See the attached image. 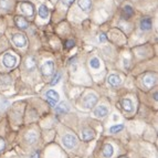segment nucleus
<instances>
[{
	"instance_id": "a878e982",
	"label": "nucleus",
	"mask_w": 158,
	"mask_h": 158,
	"mask_svg": "<svg viewBox=\"0 0 158 158\" xmlns=\"http://www.w3.org/2000/svg\"><path fill=\"white\" fill-rule=\"evenodd\" d=\"M74 47V41L73 40H69L66 41V44H65V48L66 49H71Z\"/></svg>"
},
{
	"instance_id": "9d476101",
	"label": "nucleus",
	"mask_w": 158,
	"mask_h": 158,
	"mask_svg": "<svg viewBox=\"0 0 158 158\" xmlns=\"http://www.w3.org/2000/svg\"><path fill=\"white\" fill-rule=\"evenodd\" d=\"M81 137L84 142H90V140H92L95 138V133H94V131L91 128H84L82 131Z\"/></svg>"
},
{
	"instance_id": "2f4dec72",
	"label": "nucleus",
	"mask_w": 158,
	"mask_h": 158,
	"mask_svg": "<svg viewBox=\"0 0 158 158\" xmlns=\"http://www.w3.org/2000/svg\"><path fill=\"white\" fill-rule=\"evenodd\" d=\"M121 158H126V157H121Z\"/></svg>"
},
{
	"instance_id": "423d86ee",
	"label": "nucleus",
	"mask_w": 158,
	"mask_h": 158,
	"mask_svg": "<svg viewBox=\"0 0 158 158\" xmlns=\"http://www.w3.org/2000/svg\"><path fill=\"white\" fill-rule=\"evenodd\" d=\"M11 41L12 43L15 44L17 48H24L27 45V39L26 37L21 34V33H17V34H13L12 38H11Z\"/></svg>"
},
{
	"instance_id": "c756f323",
	"label": "nucleus",
	"mask_w": 158,
	"mask_h": 158,
	"mask_svg": "<svg viewBox=\"0 0 158 158\" xmlns=\"http://www.w3.org/2000/svg\"><path fill=\"white\" fill-rule=\"evenodd\" d=\"M31 158H39V153H38V151H36V153H34V154L31 156Z\"/></svg>"
},
{
	"instance_id": "cd10ccee",
	"label": "nucleus",
	"mask_w": 158,
	"mask_h": 158,
	"mask_svg": "<svg viewBox=\"0 0 158 158\" xmlns=\"http://www.w3.org/2000/svg\"><path fill=\"white\" fill-rule=\"evenodd\" d=\"M99 42H105V41H106V36H105L104 33H101L99 37Z\"/></svg>"
},
{
	"instance_id": "c85d7f7f",
	"label": "nucleus",
	"mask_w": 158,
	"mask_h": 158,
	"mask_svg": "<svg viewBox=\"0 0 158 158\" xmlns=\"http://www.w3.org/2000/svg\"><path fill=\"white\" fill-rule=\"evenodd\" d=\"M74 0H63V2L64 4H71L72 2H73Z\"/></svg>"
},
{
	"instance_id": "ddd939ff",
	"label": "nucleus",
	"mask_w": 158,
	"mask_h": 158,
	"mask_svg": "<svg viewBox=\"0 0 158 158\" xmlns=\"http://www.w3.org/2000/svg\"><path fill=\"white\" fill-rule=\"evenodd\" d=\"M103 156L105 158H111L114 155V147L112 144H105L103 147Z\"/></svg>"
},
{
	"instance_id": "dca6fc26",
	"label": "nucleus",
	"mask_w": 158,
	"mask_h": 158,
	"mask_svg": "<svg viewBox=\"0 0 158 158\" xmlns=\"http://www.w3.org/2000/svg\"><path fill=\"white\" fill-rule=\"evenodd\" d=\"M151 18H144L140 20V30H143V31H148V30L151 29Z\"/></svg>"
},
{
	"instance_id": "393cba45",
	"label": "nucleus",
	"mask_w": 158,
	"mask_h": 158,
	"mask_svg": "<svg viewBox=\"0 0 158 158\" xmlns=\"http://www.w3.org/2000/svg\"><path fill=\"white\" fill-rule=\"evenodd\" d=\"M61 76H62V75H61V73H56V74H55L54 77L52 79V81H51L52 86H54L55 84H58V83H59L60 80H61Z\"/></svg>"
},
{
	"instance_id": "f3484780",
	"label": "nucleus",
	"mask_w": 158,
	"mask_h": 158,
	"mask_svg": "<svg viewBox=\"0 0 158 158\" xmlns=\"http://www.w3.org/2000/svg\"><path fill=\"white\" fill-rule=\"evenodd\" d=\"M69 111H70V107H69L66 102H61L58 106H55V112L59 113V114H65Z\"/></svg>"
},
{
	"instance_id": "7c9ffc66",
	"label": "nucleus",
	"mask_w": 158,
	"mask_h": 158,
	"mask_svg": "<svg viewBox=\"0 0 158 158\" xmlns=\"http://www.w3.org/2000/svg\"><path fill=\"white\" fill-rule=\"evenodd\" d=\"M154 99H155V101H157V92H155V94H154Z\"/></svg>"
},
{
	"instance_id": "bb28decb",
	"label": "nucleus",
	"mask_w": 158,
	"mask_h": 158,
	"mask_svg": "<svg viewBox=\"0 0 158 158\" xmlns=\"http://www.w3.org/2000/svg\"><path fill=\"white\" fill-rule=\"evenodd\" d=\"M4 146H6V143H4V139L0 137V151H2L4 149Z\"/></svg>"
},
{
	"instance_id": "9b49d317",
	"label": "nucleus",
	"mask_w": 158,
	"mask_h": 158,
	"mask_svg": "<svg viewBox=\"0 0 158 158\" xmlns=\"http://www.w3.org/2000/svg\"><path fill=\"white\" fill-rule=\"evenodd\" d=\"M121 105L125 112H127V113H133V111H134V104H133L132 99H123L121 101Z\"/></svg>"
},
{
	"instance_id": "39448f33",
	"label": "nucleus",
	"mask_w": 158,
	"mask_h": 158,
	"mask_svg": "<svg viewBox=\"0 0 158 158\" xmlns=\"http://www.w3.org/2000/svg\"><path fill=\"white\" fill-rule=\"evenodd\" d=\"M19 9L24 16H28V17H32L33 13H34V10H33V6L28 1H22L19 4Z\"/></svg>"
},
{
	"instance_id": "f03ea898",
	"label": "nucleus",
	"mask_w": 158,
	"mask_h": 158,
	"mask_svg": "<svg viewBox=\"0 0 158 158\" xmlns=\"http://www.w3.org/2000/svg\"><path fill=\"white\" fill-rule=\"evenodd\" d=\"M96 103H97V95H96L95 93H88V95L84 96V99H83V107L84 108H92L93 106H95Z\"/></svg>"
},
{
	"instance_id": "0eeeda50",
	"label": "nucleus",
	"mask_w": 158,
	"mask_h": 158,
	"mask_svg": "<svg viewBox=\"0 0 158 158\" xmlns=\"http://www.w3.org/2000/svg\"><path fill=\"white\" fill-rule=\"evenodd\" d=\"M45 99L49 103L51 104L52 106H55L56 103L60 101V95L58 92H55L54 90H49L48 92L45 93Z\"/></svg>"
},
{
	"instance_id": "412c9836",
	"label": "nucleus",
	"mask_w": 158,
	"mask_h": 158,
	"mask_svg": "<svg viewBox=\"0 0 158 158\" xmlns=\"http://www.w3.org/2000/svg\"><path fill=\"white\" fill-rule=\"evenodd\" d=\"M39 16H40V18L42 19H48L49 17V8L45 6V4H41L40 7H39Z\"/></svg>"
},
{
	"instance_id": "20e7f679",
	"label": "nucleus",
	"mask_w": 158,
	"mask_h": 158,
	"mask_svg": "<svg viewBox=\"0 0 158 158\" xmlns=\"http://www.w3.org/2000/svg\"><path fill=\"white\" fill-rule=\"evenodd\" d=\"M62 143L66 148H69V149H73V148L77 145V138L74 136V135L66 134V135H64V137H63Z\"/></svg>"
},
{
	"instance_id": "f257e3e1",
	"label": "nucleus",
	"mask_w": 158,
	"mask_h": 158,
	"mask_svg": "<svg viewBox=\"0 0 158 158\" xmlns=\"http://www.w3.org/2000/svg\"><path fill=\"white\" fill-rule=\"evenodd\" d=\"M17 62H18V58L16 56L15 54H12L10 52H7L4 53V55L2 56V63L7 68V69H12L17 65Z\"/></svg>"
},
{
	"instance_id": "f8f14e48",
	"label": "nucleus",
	"mask_w": 158,
	"mask_h": 158,
	"mask_svg": "<svg viewBox=\"0 0 158 158\" xmlns=\"http://www.w3.org/2000/svg\"><path fill=\"white\" fill-rule=\"evenodd\" d=\"M107 82L112 86H118L122 83V79L117 74H111L110 76L107 77Z\"/></svg>"
},
{
	"instance_id": "6e6552de",
	"label": "nucleus",
	"mask_w": 158,
	"mask_h": 158,
	"mask_svg": "<svg viewBox=\"0 0 158 158\" xmlns=\"http://www.w3.org/2000/svg\"><path fill=\"white\" fill-rule=\"evenodd\" d=\"M156 82H157V77H156V75H154V74L148 73L143 77V84L145 88H153V86L156 84Z\"/></svg>"
},
{
	"instance_id": "4be33fe9",
	"label": "nucleus",
	"mask_w": 158,
	"mask_h": 158,
	"mask_svg": "<svg viewBox=\"0 0 158 158\" xmlns=\"http://www.w3.org/2000/svg\"><path fill=\"white\" fill-rule=\"evenodd\" d=\"M12 2L11 0H0V9L4 11H8L11 9Z\"/></svg>"
},
{
	"instance_id": "1a4fd4ad",
	"label": "nucleus",
	"mask_w": 158,
	"mask_h": 158,
	"mask_svg": "<svg viewBox=\"0 0 158 158\" xmlns=\"http://www.w3.org/2000/svg\"><path fill=\"white\" fill-rule=\"evenodd\" d=\"M108 107L105 106V105H99V106H97L94 110V115H95L96 117H99V118H103L105 117V116H107V114H108Z\"/></svg>"
},
{
	"instance_id": "5701e85b",
	"label": "nucleus",
	"mask_w": 158,
	"mask_h": 158,
	"mask_svg": "<svg viewBox=\"0 0 158 158\" xmlns=\"http://www.w3.org/2000/svg\"><path fill=\"white\" fill-rule=\"evenodd\" d=\"M90 66L92 69H94V70H99V68H101V61L96 56H94V58L90 60Z\"/></svg>"
},
{
	"instance_id": "7ed1b4c3",
	"label": "nucleus",
	"mask_w": 158,
	"mask_h": 158,
	"mask_svg": "<svg viewBox=\"0 0 158 158\" xmlns=\"http://www.w3.org/2000/svg\"><path fill=\"white\" fill-rule=\"evenodd\" d=\"M41 73L43 76H51L54 73V62L53 61H45V62L41 65Z\"/></svg>"
},
{
	"instance_id": "b1692460",
	"label": "nucleus",
	"mask_w": 158,
	"mask_h": 158,
	"mask_svg": "<svg viewBox=\"0 0 158 158\" xmlns=\"http://www.w3.org/2000/svg\"><path fill=\"white\" fill-rule=\"evenodd\" d=\"M124 129V125H122V124H118V125H114L112 126L110 128V132L112 133V134H116V133L121 132V131H123Z\"/></svg>"
},
{
	"instance_id": "a211bd4d",
	"label": "nucleus",
	"mask_w": 158,
	"mask_h": 158,
	"mask_svg": "<svg viewBox=\"0 0 158 158\" xmlns=\"http://www.w3.org/2000/svg\"><path fill=\"white\" fill-rule=\"evenodd\" d=\"M26 68L29 71H34L36 68H37V62H36V59L33 56H28L26 59Z\"/></svg>"
},
{
	"instance_id": "6ab92c4d",
	"label": "nucleus",
	"mask_w": 158,
	"mask_h": 158,
	"mask_svg": "<svg viewBox=\"0 0 158 158\" xmlns=\"http://www.w3.org/2000/svg\"><path fill=\"white\" fill-rule=\"evenodd\" d=\"M24 139H26V142L28 144H30V145H32V144H34L36 142H37L38 139V135L36 132H28L26 134V136H24Z\"/></svg>"
},
{
	"instance_id": "4468645a",
	"label": "nucleus",
	"mask_w": 158,
	"mask_h": 158,
	"mask_svg": "<svg viewBox=\"0 0 158 158\" xmlns=\"http://www.w3.org/2000/svg\"><path fill=\"white\" fill-rule=\"evenodd\" d=\"M77 4L84 12L90 11V9L92 8V1L91 0H77Z\"/></svg>"
},
{
	"instance_id": "aec40b11",
	"label": "nucleus",
	"mask_w": 158,
	"mask_h": 158,
	"mask_svg": "<svg viewBox=\"0 0 158 158\" xmlns=\"http://www.w3.org/2000/svg\"><path fill=\"white\" fill-rule=\"evenodd\" d=\"M15 22H16V24H17V27H18L19 29L24 30V29H27V28L29 27V23H28V21H27L26 19L22 18V17H16Z\"/></svg>"
},
{
	"instance_id": "2eb2a0df",
	"label": "nucleus",
	"mask_w": 158,
	"mask_h": 158,
	"mask_svg": "<svg viewBox=\"0 0 158 158\" xmlns=\"http://www.w3.org/2000/svg\"><path fill=\"white\" fill-rule=\"evenodd\" d=\"M133 15H134V9H133L132 6H129V4L124 6L123 10H122V17H123V19H129Z\"/></svg>"
}]
</instances>
